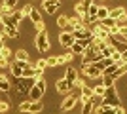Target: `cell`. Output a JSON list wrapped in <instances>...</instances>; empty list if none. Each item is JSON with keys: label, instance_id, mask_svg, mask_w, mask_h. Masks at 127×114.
I'll return each instance as SVG.
<instances>
[{"label": "cell", "instance_id": "6da1fadb", "mask_svg": "<svg viewBox=\"0 0 127 114\" xmlns=\"http://www.w3.org/2000/svg\"><path fill=\"white\" fill-rule=\"evenodd\" d=\"M102 59V53L99 51V49L91 44V46H87L84 51V55H82V65H91V63H99V61Z\"/></svg>", "mask_w": 127, "mask_h": 114}, {"label": "cell", "instance_id": "7a4b0ae2", "mask_svg": "<svg viewBox=\"0 0 127 114\" xmlns=\"http://www.w3.org/2000/svg\"><path fill=\"white\" fill-rule=\"evenodd\" d=\"M36 84V80L34 78H17L15 80V93H19V95H29V91H31V87Z\"/></svg>", "mask_w": 127, "mask_h": 114}, {"label": "cell", "instance_id": "3957f363", "mask_svg": "<svg viewBox=\"0 0 127 114\" xmlns=\"http://www.w3.org/2000/svg\"><path fill=\"white\" fill-rule=\"evenodd\" d=\"M102 105H108V107H122V103H120V95H118L116 91V87L112 86V87H106V93H104V97H102Z\"/></svg>", "mask_w": 127, "mask_h": 114}, {"label": "cell", "instance_id": "277c9868", "mask_svg": "<svg viewBox=\"0 0 127 114\" xmlns=\"http://www.w3.org/2000/svg\"><path fill=\"white\" fill-rule=\"evenodd\" d=\"M44 93H46V80L40 78V80H36V84L31 87L29 97H31V101H40V99L44 97Z\"/></svg>", "mask_w": 127, "mask_h": 114}, {"label": "cell", "instance_id": "5b68a950", "mask_svg": "<svg viewBox=\"0 0 127 114\" xmlns=\"http://www.w3.org/2000/svg\"><path fill=\"white\" fill-rule=\"evenodd\" d=\"M19 110L21 112H29V114H40L44 110V105L40 101H23L19 105Z\"/></svg>", "mask_w": 127, "mask_h": 114}, {"label": "cell", "instance_id": "8992f818", "mask_svg": "<svg viewBox=\"0 0 127 114\" xmlns=\"http://www.w3.org/2000/svg\"><path fill=\"white\" fill-rule=\"evenodd\" d=\"M23 19V13L21 10H15L13 13H10V15H2V25L4 27H19V23H21Z\"/></svg>", "mask_w": 127, "mask_h": 114}, {"label": "cell", "instance_id": "52a82bcc", "mask_svg": "<svg viewBox=\"0 0 127 114\" xmlns=\"http://www.w3.org/2000/svg\"><path fill=\"white\" fill-rule=\"evenodd\" d=\"M108 17L116 19V21H118V27H120V25H125V21H127V11L123 10L122 6H118V8H110Z\"/></svg>", "mask_w": 127, "mask_h": 114}, {"label": "cell", "instance_id": "ba28073f", "mask_svg": "<svg viewBox=\"0 0 127 114\" xmlns=\"http://www.w3.org/2000/svg\"><path fill=\"white\" fill-rule=\"evenodd\" d=\"M36 48H38V51H42V53H46V51L49 49L48 31H40V33L36 34Z\"/></svg>", "mask_w": 127, "mask_h": 114}, {"label": "cell", "instance_id": "9c48e42d", "mask_svg": "<svg viewBox=\"0 0 127 114\" xmlns=\"http://www.w3.org/2000/svg\"><path fill=\"white\" fill-rule=\"evenodd\" d=\"M29 17H31V21L34 23V27H36V31L40 33V31H46V27H44V21H42V13L32 6V10H31V13H29Z\"/></svg>", "mask_w": 127, "mask_h": 114}, {"label": "cell", "instance_id": "30bf717a", "mask_svg": "<svg viewBox=\"0 0 127 114\" xmlns=\"http://www.w3.org/2000/svg\"><path fill=\"white\" fill-rule=\"evenodd\" d=\"M91 33H93V36L99 38V40H104V42H110V33L106 31L104 27H102L101 23H97L95 27L91 29Z\"/></svg>", "mask_w": 127, "mask_h": 114}, {"label": "cell", "instance_id": "8fae6325", "mask_svg": "<svg viewBox=\"0 0 127 114\" xmlns=\"http://www.w3.org/2000/svg\"><path fill=\"white\" fill-rule=\"evenodd\" d=\"M82 71H84V74L87 76V78H91V80H95V78L102 76V72L97 69L95 63H91V65H82Z\"/></svg>", "mask_w": 127, "mask_h": 114}, {"label": "cell", "instance_id": "7c38bea8", "mask_svg": "<svg viewBox=\"0 0 127 114\" xmlns=\"http://www.w3.org/2000/svg\"><path fill=\"white\" fill-rule=\"evenodd\" d=\"M91 4H93V0H82V2H78V4L74 6V10H76V15L84 19V17H85V13H87V8H89Z\"/></svg>", "mask_w": 127, "mask_h": 114}, {"label": "cell", "instance_id": "4fadbf2b", "mask_svg": "<svg viewBox=\"0 0 127 114\" xmlns=\"http://www.w3.org/2000/svg\"><path fill=\"white\" fill-rule=\"evenodd\" d=\"M76 101H78V99H76V95H66V97L61 101V110H63V112L72 110V109L76 107Z\"/></svg>", "mask_w": 127, "mask_h": 114}, {"label": "cell", "instance_id": "5bb4252c", "mask_svg": "<svg viewBox=\"0 0 127 114\" xmlns=\"http://www.w3.org/2000/svg\"><path fill=\"white\" fill-rule=\"evenodd\" d=\"M74 42H76V40H74V36H72V33H64V31H61V34H59V44H61L63 48L70 49V46H72Z\"/></svg>", "mask_w": 127, "mask_h": 114}, {"label": "cell", "instance_id": "9a60e30c", "mask_svg": "<svg viewBox=\"0 0 127 114\" xmlns=\"http://www.w3.org/2000/svg\"><path fill=\"white\" fill-rule=\"evenodd\" d=\"M72 36H74V40H85V38L93 36V33H91L89 27H82V29H76L72 33Z\"/></svg>", "mask_w": 127, "mask_h": 114}, {"label": "cell", "instance_id": "2e32d148", "mask_svg": "<svg viewBox=\"0 0 127 114\" xmlns=\"http://www.w3.org/2000/svg\"><path fill=\"white\" fill-rule=\"evenodd\" d=\"M59 6H61V0H42V8L48 13H55Z\"/></svg>", "mask_w": 127, "mask_h": 114}, {"label": "cell", "instance_id": "e0dca14e", "mask_svg": "<svg viewBox=\"0 0 127 114\" xmlns=\"http://www.w3.org/2000/svg\"><path fill=\"white\" fill-rule=\"evenodd\" d=\"M64 80L70 84V87H74V82L78 80V71H76L74 67H68L66 69V74H64Z\"/></svg>", "mask_w": 127, "mask_h": 114}, {"label": "cell", "instance_id": "ac0fdd59", "mask_svg": "<svg viewBox=\"0 0 127 114\" xmlns=\"http://www.w3.org/2000/svg\"><path fill=\"white\" fill-rule=\"evenodd\" d=\"M91 97H93V87H89V86H84L82 89H80V101H82V103L89 101Z\"/></svg>", "mask_w": 127, "mask_h": 114}, {"label": "cell", "instance_id": "d6986e66", "mask_svg": "<svg viewBox=\"0 0 127 114\" xmlns=\"http://www.w3.org/2000/svg\"><path fill=\"white\" fill-rule=\"evenodd\" d=\"M55 87H57V91H59V93H68L70 89H72V87H70V84L64 80V78H59L57 84H55Z\"/></svg>", "mask_w": 127, "mask_h": 114}, {"label": "cell", "instance_id": "ffe728a7", "mask_svg": "<svg viewBox=\"0 0 127 114\" xmlns=\"http://www.w3.org/2000/svg\"><path fill=\"white\" fill-rule=\"evenodd\" d=\"M68 27H70V31H72V33H74L76 29H82L84 27V23H82V17H68Z\"/></svg>", "mask_w": 127, "mask_h": 114}, {"label": "cell", "instance_id": "44dd1931", "mask_svg": "<svg viewBox=\"0 0 127 114\" xmlns=\"http://www.w3.org/2000/svg\"><path fill=\"white\" fill-rule=\"evenodd\" d=\"M95 65H97V69H99L101 72H104V71H106V69H108L110 65H114V61H112L110 57H102V59L99 61V63H95Z\"/></svg>", "mask_w": 127, "mask_h": 114}, {"label": "cell", "instance_id": "7402d4cb", "mask_svg": "<svg viewBox=\"0 0 127 114\" xmlns=\"http://www.w3.org/2000/svg\"><path fill=\"white\" fill-rule=\"evenodd\" d=\"M70 51H72V55H84V51H85V46L82 42H80V40H76L74 44H72V46H70Z\"/></svg>", "mask_w": 127, "mask_h": 114}, {"label": "cell", "instance_id": "603a6c76", "mask_svg": "<svg viewBox=\"0 0 127 114\" xmlns=\"http://www.w3.org/2000/svg\"><path fill=\"white\" fill-rule=\"evenodd\" d=\"M82 105H84V109H82V114H91V112H93V109H95V101H93V97H91L89 101L82 103Z\"/></svg>", "mask_w": 127, "mask_h": 114}, {"label": "cell", "instance_id": "cb8c5ba5", "mask_svg": "<svg viewBox=\"0 0 127 114\" xmlns=\"http://www.w3.org/2000/svg\"><path fill=\"white\" fill-rule=\"evenodd\" d=\"M116 109L114 107H108V105H101L99 109H95V114H114Z\"/></svg>", "mask_w": 127, "mask_h": 114}, {"label": "cell", "instance_id": "d4e9b609", "mask_svg": "<svg viewBox=\"0 0 127 114\" xmlns=\"http://www.w3.org/2000/svg\"><path fill=\"white\" fill-rule=\"evenodd\" d=\"M4 34L8 38H19V29H15V27H4Z\"/></svg>", "mask_w": 127, "mask_h": 114}, {"label": "cell", "instance_id": "484cf974", "mask_svg": "<svg viewBox=\"0 0 127 114\" xmlns=\"http://www.w3.org/2000/svg\"><path fill=\"white\" fill-rule=\"evenodd\" d=\"M108 11H110V8L99 6V11H97V23H99V21H102V19H106V17H108Z\"/></svg>", "mask_w": 127, "mask_h": 114}, {"label": "cell", "instance_id": "4316f807", "mask_svg": "<svg viewBox=\"0 0 127 114\" xmlns=\"http://www.w3.org/2000/svg\"><path fill=\"white\" fill-rule=\"evenodd\" d=\"M72 57H74V55H72V51L61 53V55L57 57V63H59V65H63V63H70V61H72Z\"/></svg>", "mask_w": 127, "mask_h": 114}, {"label": "cell", "instance_id": "83f0119b", "mask_svg": "<svg viewBox=\"0 0 127 114\" xmlns=\"http://www.w3.org/2000/svg\"><path fill=\"white\" fill-rule=\"evenodd\" d=\"M104 93H106V87L102 86V84H99V86H95V87H93V97L102 99V97H104Z\"/></svg>", "mask_w": 127, "mask_h": 114}, {"label": "cell", "instance_id": "f1b7e54d", "mask_svg": "<svg viewBox=\"0 0 127 114\" xmlns=\"http://www.w3.org/2000/svg\"><path fill=\"white\" fill-rule=\"evenodd\" d=\"M10 89H11V84L8 82V78L4 74H0V91H10Z\"/></svg>", "mask_w": 127, "mask_h": 114}, {"label": "cell", "instance_id": "f546056e", "mask_svg": "<svg viewBox=\"0 0 127 114\" xmlns=\"http://www.w3.org/2000/svg\"><path fill=\"white\" fill-rule=\"evenodd\" d=\"M114 82H116V78L110 74H102V86L104 87H112L114 86Z\"/></svg>", "mask_w": 127, "mask_h": 114}, {"label": "cell", "instance_id": "4dcf8cb0", "mask_svg": "<svg viewBox=\"0 0 127 114\" xmlns=\"http://www.w3.org/2000/svg\"><path fill=\"white\" fill-rule=\"evenodd\" d=\"M34 72H36V67L29 65L27 69H23V78H34Z\"/></svg>", "mask_w": 127, "mask_h": 114}, {"label": "cell", "instance_id": "1f68e13d", "mask_svg": "<svg viewBox=\"0 0 127 114\" xmlns=\"http://www.w3.org/2000/svg\"><path fill=\"white\" fill-rule=\"evenodd\" d=\"M15 61H29V53L25 49H17L15 51Z\"/></svg>", "mask_w": 127, "mask_h": 114}, {"label": "cell", "instance_id": "d6a6232c", "mask_svg": "<svg viewBox=\"0 0 127 114\" xmlns=\"http://www.w3.org/2000/svg\"><path fill=\"white\" fill-rule=\"evenodd\" d=\"M55 23H57V27H59V29H64L66 25H68V17H66V15H59Z\"/></svg>", "mask_w": 127, "mask_h": 114}, {"label": "cell", "instance_id": "836d02e7", "mask_svg": "<svg viewBox=\"0 0 127 114\" xmlns=\"http://www.w3.org/2000/svg\"><path fill=\"white\" fill-rule=\"evenodd\" d=\"M114 51H116V48H114L112 44H108V46H106V48L102 49L101 53H102V57H112V53H114Z\"/></svg>", "mask_w": 127, "mask_h": 114}, {"label": "cell", "instance_id": "e575fe53", "mask_svg": "<svg viewBox=\"0 0 127 114\" xmlns=\"http://www.w3.org/2000/svg\"><path fill=\"white\" fill-rule=\"evenodd\" d=\"M0 57H2V59H6V61H10V57H11V49L4 46V48L0 49Z\"/></svg>", "mask_w": 127, "mask_h": 114}, {"label": "cell", "instance_id": "d590c367", "mask_svg": "<svg viewBox=\"0 0 127 114\" xmlns=\"http://www.w3.org/2000/svg\"><path fill=\"white\" fill-rule=\"evenodd\" d=\"M8 110H10V103L2 99V101H0V114H6Z\"/></svg>", "mask_w": 127, "mask_h": 114}, {"label": "cell", "instance_id": "8d00e7d4", "mask_svg": "<svg viewBox=\"0 0 127 114\" xmlns=\"http://www.w3.org/2000/svg\"><path fill=\"white\" fill-rule=\"evenodd\" d=\"M46 65H48V69H53V67H57V57H48L46 59Z\"/></svg>", "mask_w": 127, "mask_h": 114}, {"label": "cell", "instance_id": "74e56055", "mask_svg": "<svg viewBox=\"0 0 127 114\" xmlns=\"http://www.w3.org/2000/svg\"><path fill=\"white\" fill-rule=\"evenodd\" d=\"M31 10H32V6H31V4H25V6H23V8H21V13H23V17H29Z\"/></svg>", "mask_w": 127, "mask_h": 114}, {"label": "cell", "instance_id": "f35d334b", "mask_svg": "<svg viewBox=\"0 0 127 114\" xmlns=\"http://www.w3.org/2000/svg\"><path fill=\"white\" fill-rule=\"evenodd\" d=\"M34 67H36V69H40V71H46V67H48V65H46V59H38Z\"/></svg>", "mask_w": 127, "mask_h": 114}, {"label": "cell", "instance_id": "ab89813d", "mask_svg": "<svg viewBox=\"0 0 127 114\" xmlns=\"http://www.w3.org/2000/svg\"><path fill=\"white\" fill-rule=\"evenodd\" d=\"M112 61H114V63H120V61H122V53H120V51H114V53H112V57H110Z\"/></svg>", "mask_w": 127, "mask_h": 114}, {"label": "cell", "instance_id": "60d3db41", "mask_svg": "<svg viewBox=\"0 0 127 114\" xmlns=\"http://www.w3.org/2000/svg\"><path fill=\"white\" fill-rule=\"evenodd\" d=\"M118 33L123 34V36L127 38V25H120V27H118Z\"/></svg>", "mask_w": 127, "mask_h": 114}, {"label": "cell", "instance_id": "b9f144b4", "mask_svg": "<svg viewBox=\"0 0 127 114\" xmlns=\"http://www.w3.org/2000/svg\"><path fill=\"white\" fill-rule=\"evenodd\" d=\"M84 86H85V84H84V80H80V78H78V80L74 82V87H78V89H82Z\"/></svg>", "mask_w": 127, "mask_h": 114}, {"label": "cell", "instance_id": "7bdbcfd3", "mask_svg": "<svg viewBox=\"0 0 127 114\" xmlns=\"http://www.w3.org/2000/svg\"><path fill=\"white\" fill-rule=\"evenodd\" d=\"M114 114H127V112H125L123 107H116V112H114Z\"/></svg>", "mask_w": 127, "mask_h": 114}, {"label": "cell", "instance_id": "ee69618b", "mask_svg": "<svg viewBox=\"0 0 127 114\" xmlns=\"http://www.w3.org/2000/svg\"><path fill=\"white\" fill-rule=\"evenodd\" d=\"M4 48V33H0V49Z\"/></svg>", "mask_w": 127, "mask_h": 114}, {"label": "cell", "instance_id": "f6af8a7d", "mask_svg": "<svg viewBox=\"0 0 127 114\" xmlns=\"http://www.w3.org/2000/svg\"><path fill=\"white\" fill-rule=\"evenodd\" d=\"M0 17H2V11H0Z\"/></svg>", "mask_w": 127, "mask_h": 114}, {"label": "cell", "instance_id": "bcb514c9", "mask_svg": "<svg viewBox=\"0 0 127 114\" xmlns=\"http://www.w3.org/2000/svg\"><path fill=\"white\" fill-rule=\"evenodd\" d=\"M101 2H104V0H101Z\"/></svg>", "mask_w": 127, "mask_h": 114}]
</instances>
